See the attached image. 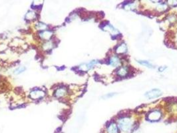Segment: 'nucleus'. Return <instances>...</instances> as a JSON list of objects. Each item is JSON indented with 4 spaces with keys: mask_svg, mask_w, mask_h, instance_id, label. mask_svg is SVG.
Returning <instances> with one entry per match:
<instances>
[{
    "mask_svg": "<svg viewBox=\"0 0 177 133\" xmlns=\"http://www.w3.org/2000/svg\"><path fill=\"white\" fill-rule=\"evenodd\" d=\"M120 129L123 132H128L133 127V121L128 117H124L119 120Z\"/></svg>",
    "mask_w": 177,
    "mask_h": 133,
    "instance_id": "1",
    "label": "nucleus"
},
{
    "mask_svg": "<svg viewBox=\"0 0 177 133\" xmlns=\"http://www.w3.org/2000/svg\"><path fill=\"white\" fill-rule=\"evenodd\" d=\"M160 95H162L161 90L158 89H152L149 91L145 93V96L149 98H155L160 97Z\"/></svg>",
    "mask_w": 177,
    "mask_h": 133,
    "instance_id": "2",
    "label": "nucleus"
},
{
    "mask_svg": "<svg viewBox=\"0 0 177 133\" xmlns=\"http://www.w3.org/2000/svg\"><path fill=\"white\" fill-rule=\"evenodd\" d=\"M161 117V113L159 111H152L151 113H150L148 114V116H147V119H148L149 121H159Z\"/></svg>",
    "mask_w": 177,
    "mask_h": 133,
    "instance_id": "3",
    "label": "nucleus"
},
{
    "mask_svg": "<svg viewBox=\"0 0 177 133\" xmlns=\"http://www.w3.org/2000/svg\"><path fill=\"white\" fill-rule=\"evenodd\" d=\"M107 133H119L117 125L114 122L110 124L107 127Z\"/></svg>",
    "mask_w": 177,
    "mask_h": 133,
    "instance_id": "4",
    "label": "nucleus"
},
{
    "mask_svg": "<svg viewBox=\"0 0 177 133\" xmlns=\"http://www.w3.org/2000/svg\"><path fill=\"white\" fill-rule=\"evenodd\" d=\"M31 97L34 98V99H36V98H41L44 96V93L41 90H34V91H32L31 93Z\"/></svg>",
    "mask_w": 177,
    "mask_h": 133,
    "instance_id": "5",
    "label": "nucleus"
},
{
    "mask_svg": "<svg viewBox=\"0 0 177 133\" xmlns=\"http://www.w3.org/2000/svg\"><path fill=\"white\" fill-rule=\"evenodd\" d=\"M127 45H126L125 43H122L117 48L115 51H116L117 53H119V54H122V53H125V52H127Z\"/></svg>",
    "mask_w": 177,
    "mask_h": 133,
    "instance_id": "6",
    "label": "nucleus"
},
{
    "mask_svg": "<svg viewBox=\"0 0 177 133\" xmlns=\"http://www.w3.org/2000/svg\"><path fill=\"white\" fill-rule=\"evenodd\" d=\"M128 73V69L127 66H123V67L120 68L117 71L118 75L120 77H125Z\"/></svg>",
    "mask_w": 177,
    "mask_h": 133,
    "instance_id": "7",
    "label": "nucleus"
},
{
    "mask_svg": "<svg viewBox=\"0 0 177 133\" xmlns=\"http://www.w3.org/2000/svg\"><path fill=\"white\" fill-rule=\"evenodd\" d=\"M96 63H98V62L96 61H91L90 63L86 64V65L81 66V69H83V71H87L89 69H91V67H93V66L94 65H95V64H96Z\"/></svg>",
    "mask_w": 177,
    "mask_h": 133,
    "instance_id": "8",
    "label": "nucleus"
},
{
    "mask_svg": "<svg viewBox=\"0 0 177 133\" xmlns=\"http://www.w3.org/2000/svg\"><path fill=\"white\" fill-rule=\"evenodd\" d=\"M110 64H111V65L112 66H115V67H116V66H119L120 65V60L117 57H111V60H110Z\"/></svg>",
    "mask_w": 177,
    "mask_h": 133,
    "instance_id": "9",
    "label": "nucleus"
},
{
    "mask_svg": "<svg viewBox=\"0 0 177 133\" xmlns=\"http://www.w3.org/2000/svg\"><path fill=\"white\" fill-rule=\"evenodd\" d=\"M104 30H106V31H109L110 32H111L112 34L119 33V31H118L116 29H115L113 27H112L111 25H107L104 27Z\"/></svg>",
    "mask_w": 177,
    "mask_h": 133,
    "instance_id": "10",
    "label": "nucleus"
},
{
    "mask_svg": "<svg viewBox=\"0 0 177 133\" xmlns=\"http://www.w3.org/2000/svg\"><path fill=\"white\" fill-rule=\"evenodd\" d=\"M137 62L139 63H140L141 65H144V66H147V67H148V68H153V65H152L151 63H150L149 62V61H143V60H139V61H137Z\"/></svg>",
    "mask_w": 177,
    "mask_h": 133,
    "instance_id": "11",
    "label": "nucleus"
},
{
    "mask_svg": "<svg viewBox=\"0 0 177 133\" xmlns=\"http://www.w3.org/2000/svg\"><path fill=\"white\" fill-rule=\"evenodd\" d=\"M52 33L50 31H45L44 33L41 34V36L42 38H44L45 39H49V37L52 36Z\"/></svg>",
    "mask_w": 177,
    "mask_h": 133,
    "instance_id": "12",
    "label": "nucleus"
},
{
    "mask_svg": "<svg viewBox=\"0 0 177 133\" xmlns=\"http://www.w3.org/2000/svg\"><path fill=\"white\" fill-rule=\"evenodd\" d=\"M65 93L66 91L65 89H59L58 90H57V92H56V95H57V97H61V96H63L65 95Z\"/></svg>",
    "mask_w": 177,
    "mask_h": 133,
    "instance_id": "13",
    "label": "nucleus"
},
{
    "mask_svg": "<svg viewBox=\"0 0 177 133\" xmlns=\"http://www.w3.org/2000/svg\"><path fill=\"white\" fill-rule=\"evenodd\" d=\"M29 16H30V17H29L28 18V20H32V19H33V18H34L35 17H36V14H35V13L33 12H29V13H28V14H27L26 17H28Z\"/></svg>",
    "mask_w": 177,
    "mask_h": 133,
    "instance_id": "14",
    "label": "nucleus"
},
{
    "mask_svg": "<svg viewBox=\"0 0 177 133\" xmlns=\"http://www.w3.org/2000/svg\"><path fill=\"white\" fill-rule=\"evenodd\" d=\"M116 94H113V93H109V95H106L104 96V97H107V98H110V97H113L114 95H115Z\"/></svg>",
    "mask_w": 177,
    "mask_h": 133,
    "instance_id": "15",
    "label": "nucleus"
},
{
    "mask_svg": "<svg viewBox=\"0 0 177 133\" xmlns=\"http://www.w3.org/2000/svg\"><path fill=\"white\" fill-rule=\"evenodd\" d=\"M167 69V66H160V67H159V71L160 72H162L164 70H165V69Z\"/></svg>",
    "mask_w": 177,
    "mask_h": 133,
    "instance_id": "16",
    "label": "nucleus"
},
{
    "mask_svg": "<svg viewBox=\"0 0 177 133\" xmlns=\"http://www.w3.org/2000/svg\"><path fill=\"white\" fill-rule=\"evenodd\" d=\"M39 25H40V27H39L40 29H44L45 28H46V25H45L43 23H39Z\"/></svg>",
    "mask_w": 177,
    "mask_h": 133,
    "instance_id": "17",
    "label": "nucleus"
}]
</instances>
